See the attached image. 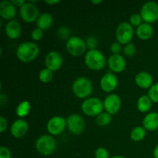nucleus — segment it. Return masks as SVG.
<instances>
[{
    "instance_id": "nucleus-1",
    "label": "nucleus",
    "mask_w": 158,
    "mask_h": 158,
    "mask_svg": "<svg viewBox=\"0 0 158 158\" xmlns=\"http://www.w3.org/2000/svg\"><path fill=\"white\" fill-rule=\"evenodd\" d=\"M40 48L38 45L32 42L21 43L16 49V56L24 63H29L35 60L39 55Z\"/></svg>"
},
{
    "instance_id": "nucleus-2",
    "label": "nucleus",
    "mask_w": 158,
    "mask_h": 158,
    "mask_svg": "<svg viewBox=\"0 0 158 158\" xmlns=\"http://www.w3.org/2000/svg\"><path fill=\"white\" fill-rule=\"evenodd\" d=\"M84 60L86 66L93 70H100L106 66V57L98 49H89Z\"/></svg>"
},
{
    "instance_id": "nucleus-3",
    "label": "nucleus",
    "mask_w": 158,
    "mask_h": 158,
    "mask_svg": "<svg viewBox=\"0 0 158 158\" xmlns=\"http://www.w3.org/2000/svg\"><path fill=\"white\" fill-rule=\"evenodd\" d=\"M82 110L86 115L89 117H97L104 108L103 103L97 97H91L85 100L82 103Z\"/></svg>"
},
{
    "instance_id": "nucleus-4",
    "label": "nucleus",
    "mask_w": 158,
    "mask_h": 158,
    "mask_svg": "<svg viewBox=\"0 0 158 158\" xmlns=\"http://www.w3.org/2000/svg\"><path fill=\"white\" fill-rule=\"evenodd\" d=\"M73 91L79 98H86L93 91V84L86 77H79L73 83Z\"/></svg>"
},
{
    "instance_id": "nucleus-5",
    "label": "nucleus",
    "mask_w": 158,
    "mask_h": 158,
    "mask_svg": "<svg viewBox=\"0 0 158 158\" xmlns=\"http://www.w3.org/2000/svg\"><path fill=\"white\" fill-rule=\"evenodd\" d=\"M56 147V140L52 136L42 135L35 142V148L39 153L45 156L50 155L54 152Z\"/></svg>"
},
{
    "instance_id": "nucleus-6",
    "label": "nucleus",
    "mask_w": 158,
    "mask_h": 158,
    "mask_svg": "<svg viewBox=\"0 0 158 158\" xmlns=\"http://www.w3.org/2000/svg\"><path fill=\"white\" fill-rule=\"evenodd\" d=\"M134 36V29L132 25L127 22L120 23L116 29V38L120 44L127 45L131 43Z\"/></svg>"
},
{
    "instance_id": "nucleus-7",
    "label": "nucleus",
    "mask_w": 158,
    "mask_h": 158,
    "mask_svg": "<svg viewBox=\"0 0 158 158\" xmlns=\"http://www.w3.org/2000/svg\"><path fill=\"white\" fill-rule=\"evenodd\" d=\"M86 42L78 36H71L66 43V50L73 56L83 55L86 52Z\"/></svg>"
},
{
    "instance_id": "nucleus-8",
    "label": "nucleus",
    "mask_w": 158,
    "mask_h": 158,
    "mask_svg": "<svg viewBox=\"0 0 158 158\" xmlns=\"http://www.w3.org/2000/svg\"><path fill=\"white\" fill-rule=\"evenodd\" d=\"M140 15L145 23H152L158 20V3L154 1L147 2L142 6Z\"/></svg>"
},
{
    "instance_id": "nucleus-9",
    "label": "nucleus",
    "mask_w": 158,
    "mask_h": 158,
    "mask_svg": "<svg viewBox=\"0 0 158 158\" xmlns=\"http://www.w3.org/2000/svg\"><path fill=\"white\" fill-rule=\"evenodd\" d=\"M20 16L26 23H32L37 20L39 17V9L32 2H26L20 8Z\"/></svg>"
},
{
    "instance_id": "nucleus-10",
    "label": "nucleus",
    "mask_w": 158,
    "mask_h": 158,
    "mask_svg": "<svg viewBox=\"0 0 158 158\" xmlns=\"http://www.w3.org/2000/svg\"><path fill=\"white\" fill-rule=\"evenodd\" d=\"M66 126H67V123H66V120L64 117L55 116V117H52L48 121L46 128H47L48 132L50 134L58 135V134H60L64 131Z\"/></svg>"
},
{
    "instance_id": "nucleus-11",
    "label": "nucleus",
    "mask_w": 158,
    "mask_h": 158,
    "mask_svg": "<svg viewBox=\"0 0 158 158\" xmlns=\"http://www.w3.org/2000/svg\"><path fill=\"white\" fill-rule=\"evenodd\" d=\"M67 127L73 134H80L85 129V121L79 114H71L66 119Z\"/></svg>"
},
{
    "instance_id": "nucleus-12",
    "label": "nucleus",
    "mask_w": 158,
    "mask_h": 158,
    "mask_svg": "<svg viewBox=\"0 0 158 158\" xmlns=\"http://www.w3.org/2000/svg\"><path fill=\"white\" fill-rule=\"evenodd\" d=\"M63 59L61 54L57 51H51L46 57V66L51 71H56L61 68Z\"/></svg>"
},
{
    "instance_id": "nucleus-13",
    "label": "nucleus",
    "mask_w": 158,
    "mask_h": 158,
    "mask_svg": "<svg viewBox=\"0 0 158 158\" xmlns=\"http://www.w3.org/2000/svg\"><path fill=\"white\" fill-rule=\"evenodd\" d=\"M103 106L107 113L111 115L117 114L121 106V100L117 94H110L105 98Z\"/></svg>"
},
{
    "instance_id": "nucleus-14",
    "label": "nucleus",
    "mask_w": 158,
    "mask_h": 158,
    "mask_svg": "<svg viewBox=\"0 0 158 158\" xmlns=\"http://www.w3.org/2000/svg\"><path fill=\"white\" fill-rule=\"evenodd\" d=\"M118 85V79L115 74L107 73L100 80V86L104 92H112Z\"/></svg>"
},
{
    "instance_id": "nucleus-15",
    "label": "nucleus",
    "mask_w": 158,
    "mask_h": 158,
    "mask_svg": "<svg viewBox=\"0 0 158 158\" xmlns=\"http://www.w3.org/2000/svg\"><path fill=\"white\" fill-rule=\"evenodd\" d=\"M108 66L110 70L115 73H120L126 67V61L120 54H113L108 59Z\"/></svg>"
},
{
    "instance_id": "nucleus-16",
    "label": "nucleus",
    "mask_w": 158,
    "mask_h": 158,
    "mask_svg": "<svg viewBox=\"0 0 158 158\" xmlns=\"http://www.w3.org/2000/svg\"><path fill=\"white\" fill-rule=\"evenodd\" d=\"M29 126L27 122L23 119H18L11 127V134L15 138H22L27 133Z\"/></svg>"
},
{
    "instance_id": "nucleus-17",
    "label": "nucleus",
    "mask_w": 158,
    "mask_h": 158,
    "mask_svg": "<svg viewBox=\"0 0 158 158\" xmlns=\"http://www.w3.org/2000/svg\"><path fill=\"white\" fill-rule=\"evenodd\" d=\"M16 15L15 6L11 1L4 0L0 2V15L6 20L12 19Z\"/></svg>"
},
{
    "instance_id": "nucleus-18",
    "label": "nucleus",
    "mask_w": 158,
    "mask_h": 158,
    "mask_svg": "<svg viewBox=\"0 0 158 158\" xmlns=\"http://www.w3.org/2000/svg\"><path fill=\"white\" fill-rule=\"evenodd\" d=\"M135 82L137 86L142 89H150L153 86V77L149 73L142 71L137 74Z\"/></svg>"
},
{
    "instance_id": "nucleus-19",
    "label": "nucleus",
    "mask_w": 158,
    "mask_h": 158,
    "mask_svg": "<svg viewBox=\"0 0 158 158\" xmlns=\"http://www.w3.org/2000/svg\"><path fill=\"white\" fill-rule=\"evenodd\" d=\"M22 32V28L19 23L15 20H11L6 26V33L9 38L15 40L18 38Z\"/></svg>"
},
{
    "instance_id": "nucleus-20",
    "label": "nucleus",
    "mask_w": 158,
    "mask_h": 158,
    "mask_svg": "<svg viewBox=\"0 0 158 158\" xmlns=\"http://www.w3.org/2000/svg\"><path fill=\"white\" fill-rule=\"evenodd\" d=\"M143 127L146 131H154L158 129V114L151 112L147 114L143 120Z\"/></svg>"
},
{
    "instance_id": "nucleus-21",
    "label": "nucleus",
    "mask_w": 158,
    "mask_h": 158,
    "mask_svg": "<svg viewBox=\"0 0 158 158\" xmlns=\"http://www.w3.org/2000/svg\"><path fill=\"white\" fill-rule=\"evenodd\" d=\"M53 23V18L52 15L48 12H43L39 15L36 20L37 28H40L42 30L47 29L52 26Z\"/></svg>"
},
{
    "instance_id": "nucleus-22",
    "label": "nucleus",
    "mask_w": 158,
    "mask_h": 158,
    "mask_svg": "<svg viewBox=\"0 0 158 158\" xmlns=\"http://www.w3.org/2000/svg\"><path fill=\"white\" fill-rule=\"evenodd\" d=\"M154 32V29L151 25L149 23H142L141 25L137 27V35L139 39L143 40H147L151 38Z\"/></svg>"
},
{
    "instance_id": "nucleus-23",
    "label": "nucleus",
    "mask_w": 158,
    "mask_h": 158,
    "mask_svg": "<svg viewBox=\"0 0 158 158\" xmlns=\"http://www.w3.org/2000/svg\"><path fill=\"white\" fill-rule=\"evenodd\" d=\"M151 100L148 95H143L138 99L137 103V109L142 113H146L150 110L151 107Z\"/></svg>"
},
{
    "instance_id": "nucleus-24",
    "label": "nucleus",
    "mask_w": 158,
    "mask_h": 158,
    "mask_svg": "<svg viewBox=\"0 0 158 158\" xmlns=\"http://www.w3.org/2000/svg\"><path fill=\"white\" fill-rule=\"evenodd\" d=\"M146 136V129L142 127L134 128L131 133V138L135 142L141 141Z\"/></svg>"
},
{
    "instance_id": "nucleus-25",
    "label": "nucleus",
    "mask_w": 158,
    "mask_h": 158,
    "mask_svg": "<svg viewBox=\"0 0 158 158\" xmlns=\"http://www.w3.org/2000/svg\"><path fill=\"white\" fill-rule=\"evenodd\" d=\"M31 109V105L29 101H23L17 106L15 112L19 117H24L29 114Z\"/></svg>"
},
{
    "instance_id": "nucleus-26",
    "label": "nucleus",
    "mask_w": 158,
    "mask_h": 158,
    "mask_svg": "<svg viewBox=\"0 0 158 158\" xmlns=\"http://www.w3.org/2000/svg\"><path fill=\"white\" fill-rule=\"evenodd\" d=\"M111 116L112 115L110 114L109 113L103 112L96 117V122H97V123L99 126H107V125L110 124L111 120H112V117Z\"/></svg>"
},
{
    "instance_id": "nucleus-27",
    "label": "nucleus",
    "mask_w": 158,
    "mask_h": 158,
    "mask_svg": "<svg viewBox=\"0 0 158 158\" xmlns=\"http://www.w3.org/2000/svg\"><path fill=\"white\" fill-rule=\"evenodd\" d=\"M53 74H52V71L49 70L47 68H45L40 70V74H39V77H40V81L43 83H49L52 80Z\"/></svg>"
},
{
    "instance_id": "nucleus-28",
    "label": "nucleus",
    "mask_w": 158,
    "mask_h": 158,
    "mask_svg": "<svg viewBox=\"0 0 158 158\" xmlns=\"http://www.w3.org/2000/svg\"><path fill=\"white\" fill-rule=\"evenodd\" d=\"M148 97L151 98V101L158 103V83L153 85L148 91Z\"/></svg>"
},
{
    "instance_id": "nucleus-29",
    "label": "nucleus",
    "mask_w": 158,
    "mask_h": 158,
    "mask_svg": "<svg viewBox=\"0 0 158 158\" xmlns=\"http://www.w3.org/2000/svg\"><path fill=\"white\" fill-rule=\"evenodd\" d=\"M123 52L124 55L128 57H133L136 53V46L134 43H130L125 46L123 49Z\"/></svg>"
},
{
    "instance_id": "nucleus-30",
    "label": "nucleus",
    "mask_w": 158,
    "mask_h": 158,
    "mask_svg": "<svg viewBox=\"0 0 158 158\" xmlns=\"http://www.w3.org/2000/svg\"><path fill=\"white\" fill-rule=\"evenodd\" d=\"M142 19L140 14L138 13H134L133 15H131V16L130 17V22H131V24L132 26H135L138 27L140 25L142 24Z\"/></svg>"
},
{
    "instance_id": "nucleus-31",
    "label": "nucleus",
    "mask_w": 158,
    "mask_h": 158,
    "mask_svg": "<svg viewBox=\"0 0 158 158\" xmlns=\"http://www.w3.org/2000/svg\"><path fill=\"white\" fill-rule=\"evenodd\" d=\"M69 35H70V32H69V29L66 27V26H62L58 29V35L60 39L63 40H69Z\"/></svg>"
},
{
    "instance_id": "nucleus-32",
    "label": "nucleus",
    "mask_w": 158,
    "mask_h": 158,
    "mask_svg": "<svg viewBox=\"0 0 158 158\" xmlns=\"http://www.w3.org/2000/svg\"><path fill=\"white\" fill-rule=\"evenodd\" d=\"M86 44L89 49H96L97 46V39L95 36H89L86 40Z\"/></svg>"
},
{
    "instance_id": "nucleus-33",
    "label": "nucleus",
    "mask_w": 158,
    "mask_h": 158,
    "mask_svg": "<svg viewBox=\"0 0 158 158\" xmlns=\"http://www.w3.org/2000/svg\"><path fill=\"white\" fill-rule=\"evenodd\" d=\"M96 158H109V153L104 148H97L95 152Z\"/></svg>"
},
{
    "instance_id": "nucleus-34",
    "label": "nucleus",
    "mask_w": 158,
    "mask_h": 158,
    "mask_svg": "<svg viewBox=\"0 0 158 158\" xmlns=\"http://www.w3.org/2000/svg\"><path fill=\"white\" fill-rule=\"evenodd\" d=\"M31 35H32V38L36 41L42 40L43 37V30H42L40 28H35L32 30Z\"/></svg>"
},
{
    "instance_id": "nucleus-35",
    "label": "nucleus",
    "mask_w": 158,
    "mask_h": 158,
    "mask_svg": "<svg viewBox=\"0 0 158 158\" xmlns=\"http://www.w3.org/2000/svg\"><path fill=\"white\" fill-rule=\"evenodd\" d=\"M11 151L5 146L0 147V158H11Z\"/></svg>"
},
{
    "instance_id": "nucleus-36",
    "label": "nucleus",
    "mask_w": 158,
    "mask_h": 158,
    "mask_svg": "<svg viewBox=\"0 0 158 158\" xmlns=\"http://www.w3.org/2000/svg\"><path fill=\"white\" fill-rule=\"evenodd\" d=\"M110 51L114 54H119L121 51V44L118 42H114L110 46Z\"/></svg>"
},
{
    "instance_id": "nucleus-37",
    "label": "nucleus",
    "mask_w": 158,
    "mask_h": 158,
    "mask_svg": "<svg viewBox=\"0 0 158 158\" xmlns=\"http://www.w3.org/2000/svg\"><path fill=\"white\" fill-rule=\"evenodd\" d=\"M8 127V123H7V120L1 116L0 117V133H3L6 130Z\"/></svg>"
},
{
    "instance_id": "nucleus-38",
    "label": "nucleus",
    "mask_w": 158,
    "mask_h": 158,
    "mask_svg": "<svg viewBox=\"0 0 158 158\" xmlns=\"http://www.w3.org/2000/svg\"><path fill=\"white\" fill-rule=\"evenodd\" d=\"M11 2H12V3L15 6H18V7L20 8L26 3V2L24 0H12Z\"/></svg>"
},
{
    "instance_id": "nucleus-39",
    "label": "nucleus",
    "mask_w": 158,
    "mask_h": 158,
    "mask_svg": "<svg viewBox=\"0 0 158 158\" xmlns=\"http://www.w3.org/2000/svg\"><path fill=\"white\" fill-rule=\"evenodd\" d=\"M60 0H46L45 1V2L47 3V4L49 5H51V6H52V5H56L57 4V3L60 2Z\"/></svg>"
},
{
    "instance_id": "nucleus-40",
    "label": "nucleus",
    "mask_w": 158,
    "mask_h": 158,
    "mask_svg": "<svg viewBox=\"0 0 158 158\" xmlns=\"http://www.w3.org/2000/svg\"><path fill=\"white\" fill-rule=\"evenodd\" d=\"M154 158H158V144L155 147L154 150Z\"/></svg>"
},
{
    "instance_id": "nucleus-41",
    "label": "nucleus",
    "mask_w": 158,
    "mask_h": 158,
    "mask_svg": "<svg viewBox=\"0 0 158 158\" xmlns=\"http://www.w3.org/2000/svg\"><path fill=\"white\" fill-rule=\"evenodd\" d=\"M101 2H103L102 0H92L91 1V3H93V4H100Z\"/></svg>"
},
{
    "instance_id": "nucleus-42",
    "label": "nucleus",
    "mask_w": 158,
    "mask_h": 158,
    "mask_svg": "<svg viewBox=\"0 0 158 158\" xmlns=\"http://www.w3.org/2000/svg\"><path fill=\"white\" fill-rule=\"evenodd\" d=\"M110 158H124V157H122V156H120V155H117V156H114V157H112Z\"/></svg>"
}]
</instances>
